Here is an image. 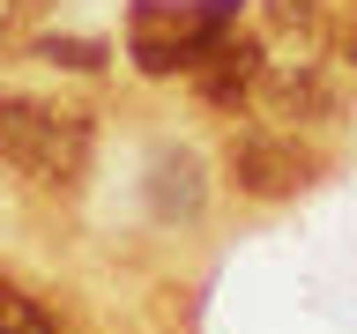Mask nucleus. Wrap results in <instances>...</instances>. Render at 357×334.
Wrapping results in <instances>:
<instances>
[{"label": "nucleus", "instance_id": "obj_1", "mask_svg": "<svg viewBox=\"0 0 357 334\" xmlns=\"http://www.w3.org/2000/svg\"><path fill=\"white\" fill-rule=\"evenodd\" d=\"M0 164H15L38 186H82L89 171V119L45 97L0 89Z\"/></svg>", "mask_w": 357, "mask_h": 334}, {"label": "nucleus", "instance_id": "obj_2", "mask_svg": "<svg viewBox=\"0 0 357 334\" xmlns=\"http://www.w3.org/2000/svg\"><path fill=\"white\" fill-rule=\"evenodd\" d=\"M238 0H134L127 8V60L142 74H194L208 45L231 38Z\"/></svg>", "mask_w": 357, "mask_h": 334}, {"label": "nucleus", "instance_id": "obj_3", "mask_svg": "<svg viewBox=\"0 0 357 334\" xmlns=\"http://www.w3.org/2000/svg\"><path fill=\"white\" fill-rule=\"evenodd\" d=\"M223 164H231V186H238V193H253V200H283V193H298V186H312V171H320V156H312L305 141L275 134V127L231 134Z\"/></svg>", "mask_w": 357, "mask_h": 334}, {"label": "nucleus", "instance_id": "obj_4", "mask_svg": "<svg viewBox=\"0 0 357 334\" xmlns=\"http://www.w3.org/2000/svg\"><path fill=\"white\" fill-rule=\"evenodd\" d=\"M261 38H238V30H231V38H216L208 45V60L194 67V89H201V104H216V111H231L245 97V89L261 82Z\"/></svg>", "mask_w": 357, "mask_h": 334}, {"label": "nucleus", "instance_id": "obj_5", "mask_svg": "<svg viewBox=\"0 0 357 334\" xmlns=\"http://www.w3.org/2000/svg\"><path fill=\"white\" fill-rule=\"evenodd\" d=\"M0 334H60V327H52V312H45L22 283L0 275Z\"/></svg>", "mask_w": 357, "mask_h": 334}, {"label": "nucleus", "instance_id": "obj_6", "mask_svg": "<svg viewBox=\"0 0 357 334\" xmlns=\"http://www.w3.org/2000/svg\"><path fill=\"white\" fill-rule=\"evenodd\" d=\"M261 97H268V111H275V119H290V111H312V104H328L320 74H305V67H298V74H275V82H268Z\"/></svg>", "mask_w": 357, "mask_h": 334}, {"label": "nucleus", "instance_id": "obj_7", "mask_svg": "<svg viewBox=\"0 0 357 334\" xmlns=\"http://www.w3.org/2000/svg\"><path fill=\"white\" fill-rule=\"evenodd\" d=\"M38 52L52 67H82V74H89V67H105V45H97V38H45Z\"/></svg>", "mask_w": 357, "mask_h": 334}, {"label": "nucleus", "instance_id": "obj_8", "mask_svg": "<svg viewBox=\"0 0 357 334\" xmlns=\"http://www.w3.org/2000/svg\"><path fill=\"white\" fill-rule=\"evenodd\" d=\"M312 8H320V0H268L275 22H312Z\"/></svg>", "mask_w": 357, "mask_h": 334}, {"label": "nucleus", "instance_id": "obj_9", "mask_svg": "<svg viewBox=\"0 0 357 334\" xmlns=\"http://www.w3.org/2000/svg\"><path fill=\"white\" fill-rule=\"evenodd\" d=\"M350 60H357V22H350Z\"/></svg>", "mask_w": 357, "mask_h": 334}]
</instances>
